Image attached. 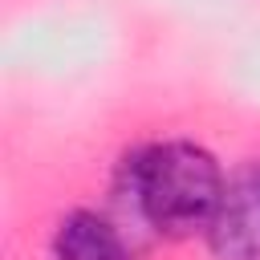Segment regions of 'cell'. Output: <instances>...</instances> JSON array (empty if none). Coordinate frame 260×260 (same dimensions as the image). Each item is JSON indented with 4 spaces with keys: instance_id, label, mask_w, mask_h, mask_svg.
<instances>
[{
    "instance_id": "1",
    "label": "cell",
    "mask_w": 260,
    "mask_h": 260,
    "mask_svg": "<svg viewBox=\"0 0 260 260\" xmlns=\"http://www.w3.org/2000/svg\"><path fill=\"white\" fill-rule=\"evenodd\" d=\"M126 183L138 219L162 240L207 236L228 191L219 158L191 138H167L134 150L126 158Z\"/></svg>"
},
{
    "instance_id": "2",
    "label": "cell",
    "mask_w": 260,
    "mask_h": 260,
    "mask_svg": "<svg viewBox=\"0 0 260 260\" xmlns=\"http://www.w3.org/2000/svg\"><path fill=\"white\" fill-rule=\"evenodd\" d=\"M211 260H260V162H244L207 228Z\"/></svg>"
},
{
    "instance_id": "3",
    "label": "cell",
    "mask_w": 260,
    "mask_h": 260,
    "mask_svg": "<svg viewBox=\"0 0 260 260\" xmlns=\"http://www.w3.org/2000/svg\"><path fill=\"white\" fill-rule=\"evenodd\" d=\"M53 260H134V252L102 211L73 207L53 232Z\"/></svg>"
}]
</instances>
